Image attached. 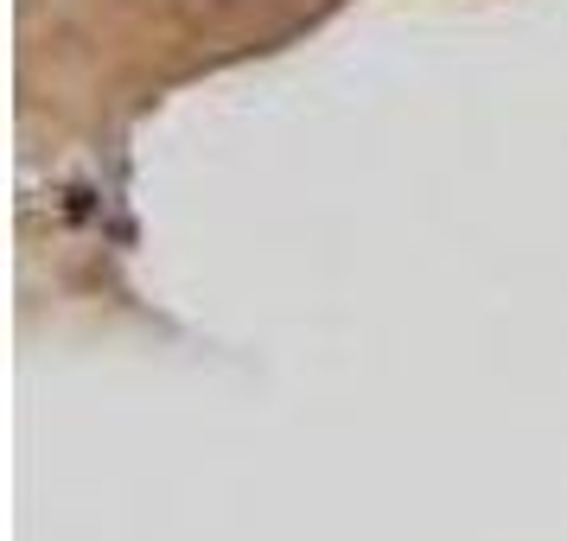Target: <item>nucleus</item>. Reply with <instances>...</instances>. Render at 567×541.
<instances>
[]
</instances>
